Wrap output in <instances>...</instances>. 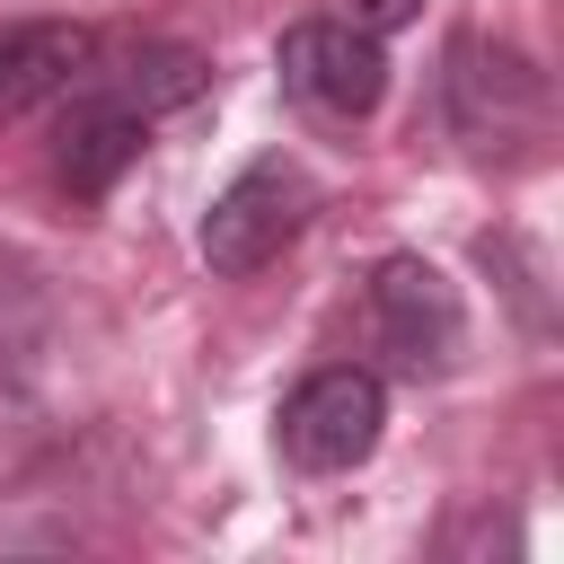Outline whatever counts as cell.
I'll return each instance as SVG.
<instances>
[{"label":"cell","instance_id":"5b68a950","mask_svg":"<svg viewBox=\"0 0 564 564\" xmlns=\"http://www.w3.org/2000/svg\"><path fill=\"white\" fill-rule=\"evenodd\" d=\"M273 70L308 115H335V123H361L388 97L379 26H352V18H291L282 44H273Z\"/></svg>","mask_w":564,"mask_h":564},{"label":"cell","instance_id":"3957f363","mask_svg":"<svg viewBox=\"0 0 564 564\" xmlns=\"http://www.w3.org/2000/svg\"><path fill=\"white\" fill-rule=\"evenodd\" d=\"M361 326H370V352L405 379H441L458 361V335H467V308L449 291V273L432 256H379L370 264V291H361Z\"/></svg>","mask_w":564,"mask_h":564},{"label":"cell","instance_id":"52a82bcc","mask_svg":"<svg viewBox=\"0 0 564 564\" xmlns=\"http://www.w3.org/2000/svg\"><path fill=\"white\" fill-rule=\"evenodd\" d=\"M97 26L79 18H9L0 26V123H26L44 106H62L88 70H97Z\"/></svg>","mask_w":564,"mask_h":564},{"label":"cell","instance_id":"7a4b0ae2","mask_svg":"<svg viewBox=\"0 0 564 564\" xmlns=\"http://www.w3.org/2000/svg\"><path fill=\"white\" fill-rule=\"evenodd\" d=\"M441 106H449V132L494 159V150H529L546 132V70L520 53V44H494V35H458L441 53Z\"/></svg>","mask_w":564,"mask_h":564},{"label":"cell","instance_id":"8992f818","mask_svg":"<svg viewBox=\"0 0 564 564\" xmlns=\"http://www.w3.org/2000/svg\"><path fill=\"white\" fill-rule=\"evenodd\" d=\"M141 141H150V115L106 79V62L62 97V123H53V176L79 194V203H106L115 194V176L141 159Z\"/></svg>","mask_w":564,"mask_h":564},{"label":"cell","instance_id":"277c9868","mask_svg":"<svg viewBox=\"0 0 564 564\" xmlns=\"http://www.w3.org/2000/svg\"><path fill=\"white\" fill-rule=\"evenodd\" d=\"M379 432H388V379H379L370 361H326V370H308V379L282 397V414H273L282 458L308 467V476L361 467V458L379 449Z\"/></svg>","mask_w":564,"mask_h":564},{"label":"cell","instance_id":"6da1fadb","mask_svg":"<svg viewBox=\"0 0 564 564\" xmlns=\"http://www.w3.org/2000/svg\"><path fill=\"white\" fill-rule=\"evenodd\" d=\"M308 212H317L308 167H300V159H282V150H264V159H247V167L212 194V212H203L194 247H203V264H212L220 282H247V273H264V264L308 229Z\"/></svg>","mask_w":564,"mask_h":564},{"label":"cell","instance_id":"ba28073f","mask_svg":"<svg viewBox=\"0 0 564 564\" xmlns=\"http://www.w3.org/2000/svg\"><path fill=\"white\" fill-rule=\"evenodd\" d=\"M414 9H423V0H361V26H379V35H388V26H405Z\"/></svg>","mask_w":564,"mask_h":564}]
</instances>
